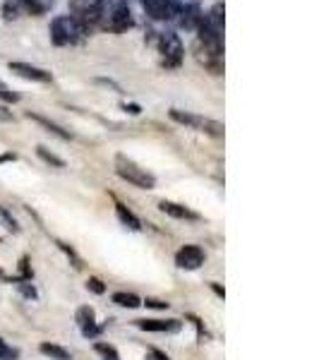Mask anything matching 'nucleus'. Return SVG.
Returning <instances> with one entry per match:
<instances>
[{
	"instance_id": "ddd939ff",
	"label": "nucleus",
	"mask_w": 319,
	"mask_h": 360,
	"mask_svg": "<svg viewBox=\"0 0 319 360\" xmlns=\"http://www.w3.org/2000/svg\"><path fill=\"white\" fill-rule=\"evenodd\" d=\"M159 209L173 219H188V221H197V219H200V214L193 212V209H188L185 205H176V202H168V200H161Z\"/></svg>"
},
{
	"instance_id": "0eeeda50",
	"label": "nucleus",
	"mask_w": 319,
	"mask_h": 360,
	"mask_svg": "<svg viewBox=\"0 0 319 360\" xmlns=\"http://www.w3.org/2000/svg\"><path fill=\"white\" fill-rule=\"evenodd\" d=\"M176 15L181 17V27L190 29V32L200 27V22L204 20V13H202L197 0H176Z\"/></svg>"
},
{
	"instance_id": "9b49d317",
	"label": "nucleus",
	"mask_w": 319,
	"mask_h": 360,
	"mask_svg": "<svg viewBox=\"0 0 319 360\" xmlns=\"http://www.w3.org/2000/svg\"><path fill=\"white\" fill-rule=\"evenodd\" d=\"M10 72L20 75L25 79H32V82H51V72L29 65V63H10Z\"/></svg>"
},
{
	"instance_id": "1a4fd4ad",
	"label": "nucleus",
	"mask_w": 319,
	"mask_h": 360,
	"mask_svg": "<svg viewBox=\"0 0 319 360\" xmlns=\"http://www.w3.org/2000/svg\"><path fill=\"white\" fill-rule=\"evenodd\" d=\"M142 8L156 22H166L176 17V0H142Z\"/></svg>"
},
{
	"instance_id": "4be33fe9",
	"label": "nucleus",
	"mask_w": 319,
	"mask_h": 360,
	"mask_svg": "<svg viewBox=\"0 0 319 360\" xmlns=\"http://www.w3.org/2000/svg\"><path fill=\"white\" fill-rule=\"evenodd\" d=\"M17 358H20V351L10 346L8 341L0 339V360H17Z\"/></svg>"
},
{
	"instance_id": "b1692460",
	"label": "nucleus",
	"mask_w": 319,
	"mask_h": 360,
	"mask_svg": "<svg viewBox=\"0 0 319 360\" xmlns=\"http://www.w3.org/2000/svg\"><path fill=\"white\" fill-rule=\"evenodd\" d=\"M0 219H3V221H5V226H8L10 231H20V226H17V221H15L13 217H10L8 212H5L3 207H0Z\"/></svg>"
},
{
	"instance_id": "dca6fc26",
	"label": "nucleus",
	"mask_w": 319,
	"mask_h": 360,
	"mask_svg": "<svg viewBox=\"0 0 319 360\" xmlns=\"http://www.w3.org/2000/svg\"><path fill=\"white\" fill-rule=\"evenodd\" d=\"M115 214H118V219H120V224L123 226H127V229H132V231H139L142 229V224H139V219L135 217V214L130 212V209H127L125 205H115Z\"/></svg>"
},
{
	"instance_id": "7ed1b4c3",
	"label": "nucleus",
	"mask_w": 319,
	"mask_h": 360,
	"mask_svg": "<svg viewBox=\"0 0 319 360\" xmlns=\"http://www.w3.org/2000/svg\"><path fill=\"white\" fill-rule=\"evenodd\" d=\"M115 173L139 190H154L156 188V178L152 176V173H149L147 168L137 166L135 161L127 159V156H123V154L115 156Z\"/></svg>"
},
{
	"instance_id": "f3484780",
	"label": "nucleus",
	"mask_w": 319,
	"mask_h": 360,
	"mask_svg": "<svg viewBox=\"0 0 319 360\" xmlns=\"http://www.w3.org/2000/svg\"><path fill=\"white\" fill-rule=\"evenodd\" d=\"M223 13H226L223 3H216L211 10H209V15H204V20L209 22V25L216 29V32H221V34H223V25H226V22H223Z\"/></svg>"
},
{
	"instance_id": "39448f33",
	"label": "nucleus",
	"mask_w": 319,
	"mask_h": 360,
	"mask_svg": "<svg viewBox=\"0 0 319 360\" xmlns=\"http://www.w3.org/2000/svg\"><path fill=\"white\" fill-rule=\"evenodd\" d=\"M168 115H171V120L193 127V130L207 132V135H214V137H223V125L216 123V120L202 118V115H195V113H183V111H178V108H171Z\"/></svg>"
},
{
	"instance_id": "bb28decb",
	"label": "nucleus",
	"mask_w": 319,
	"mask_h": 360,
	"mask_svg": "<svg viewBox=\"0 0 319 360\" xmlns=\"http://www.w3.org/2000/svg\"><path fill=\"white\" fill-rule=\"evenodd\" d=\"M149 360H171V358H168L164 351H159V348H152V351H149Z\"/></svg>"
},
{
	"instance_id": "a878e982",
	"label": "nucleus",
	"mask_w": 319,
	"mask_h": 360,
	"mask_svg": "<svg viewBox=\"0 0 319 360\" xmlns=\"http://www.w3.org/2000/svg\"><path fill=\"white\" fill-rule=\"evenodd\" d=\"M144 303H147V307H154V310H166L168 307L166 300H156V298H147Z\"/></svg>"
},
{
	"instance_id": "423d86ee",
	"label": "nucleus",
	"mask_w": 319,
	"mask_h": 360,
	"mask_svg": "<svg viewBox=\"0 0 319 360\" xmlns=\"http://www.w3.org/2000/svg\"><path fill=\"white\" fill-rule=\"evenodd\" d=\"M98 10H101V0H70V13H72L70 17L86 29L98 22Z\"/></svg>"
},
{
	"instance_id": "412c9836",
	"label": "nucleus",
	"mask_w": 319,
	"mask_h": 360,
	"mask_svg": "<svg viewBox=\"0 0 319 360\" xmlns=\"http://www.w3.org/2000/svg\"><path fill=\"white\" fill-rule=\"evenodd\" d=\"M94 351H96L103 360H120L118 351H115L113 346H108V344H96V346H94Z\"/></svg>"
},
{
	"instance_id": "6e6552de",
	"label": "nucleus",
	"mask_w": 319,
	"mask_h": 360,
	"mask_svg": "<svg viewBox=\"0 0 319 360\" xmlns=\"http://www.w3.org/2000/svg\"><path fill=\"white\" fill-rule=\"evenodd\" d=\"M176 264L181 269H188V271H195L204 264V250L197 248V245H185L176 252Z\"/></svg>"
},
{
	"instance_id": "6ab92c4d",
	"label": "nucleus",
	"mask_w": 319,
	"mask_h": 360,
	"mask_svg": "<svg viewBox=\"0 0 319 360\" xmlns=\"http://www.w3.org/2000/svg\"><path fill=\"white\" fill-rule=\"evenodd\" d=\"M113 303L120 305V307H130V310H135V307L142 305V300H139L135 293H113Z\"/></svg>"
},
{
	"instance_id": "cd10ccee",
	"label": "nucleus",
	"mask_w": 319,
	"mask_h": 360,
	"mask_svg": "<svg viewBox=\"0 0 319 360\" xmlns=\"http://www.w3.org/2000/svg\"><path fill=\"white\" fill-rule=\"evenodd\" d=\"M10 120H15L13 113H10L5 106H0V123H10Z\"/></svg>"
},
{
	"instance_id": "f8f14e48",
	"label": "nucleus",
	"mask_w": 319,
	"mask_h": 360,
	"mask_svg": "<svg viewBox=\"0 0 319 360\" xmlns=\"http://www.w3.org/2000/svg\"><path fill=\"white\" fill-rule=\"evenodd\" d=\"M137 327L144 332H181V319H137Z\"/></svg>"
},
{
	"instance_id": "f257e3e1",
	"label": "nucleus",
	"mask_w": 319,
	"mask_h": 360,
	"mask_svg": "<svg viewBox=\"0 0 319 360\" xmlns=\"http://www.w3.org/2000/svg\"><path fill=\"white\" fill-rule=\"evenodd\" d=\"M96 25H101L106 32H113V34H123L127 29L135 27V20H132L127 0H101Z\"/></svg>"
},
{
	"instance_id": "4468645a",
	"label": "nucleus",
	"mask_w": 319,
	"mask_h": 360,
	"mask_svg": "<svg viewBox=\"0 0 319 360\" xmlns=\"http://www.w3.org/2000/svg\"><path fill=\"white\" fill-rule=\"evenodd\" d=\"M53 5H56V0H20V8L27 10V13L34 17L46 15Z\"/></svg>"
},
{
	"instance_id": "f03ea898",
	"label": "nucleus",
	"mask_w": 319,
	"mask_h": 360,
	"mask_svg": "<svg viewBox=\"0 0 319 360\" xmlns=\"http://www.w3.org/2000/svg\"><path fill=\"white\" fill-rule=\"evenodd\" d=\"M84 37H86V27H82L70 15L56 17V20L51 22V41L56 46H74L82 41Z\"/></svg>"
},
{
	"instance_id": "5701e85b",
	"label": "nucleus",
	"mask_w": 319,
	"mask_h": 360,
	"mask_svg": "<svg viewBox=\"0 0 319 360\" xmlns=\"http://www.w3.org/2000/svg\"><path fill=\"white\" fill-rule=\"evenodd\" d=\"M37 152H39V156H41L44 161H48V164H53V166H58V168H63V166H65V161H63V159H58L56 154H51L46 147H39Z\"/></svg>"
},
{
	"instance_id": "20e7f679",
	"label": "nucleus",
	"mask_w": 319,
	"mask_h": 360,
	"mask_svg": "<svg viewBox=\"0 0 319 360\" xmlns=\"http://www.w3.org/2000/svg\"><path fill=\"white\" fill-rule=\"evenodd\" d=\"M159 53H161V65L166 70H176L181 68L183 58H185V49L183 41L178 39V34L173 32H164L159 37Z\"/></svg>"
},
{
	"instance_id": "a211bd4d",
	"label": "nucleus",
	"mask_w": 319,
	"mask_h": 360,
	"mask_svg": "<svg viewBox=\"0 0 319 360\" xmlns=\"http://www.w3.org/2000/svg\"><path fill=\"white\" fill-rule=\"evenodd\" d=\"M39 351H41L44 356L53 358V360H72L70 351H65V348L58 346V344H41V346H39Z\"/></svg>"
},
{
	"instance_id": "9d476101",
	"label": "nucleus",
	"mask_w": 319,
	"mask_h": 360,
	"mask_svg": "<svg viewBox=\"0 0 319 360\" xmlns=\"http://www.w3.org/2000/svg\"><path fill=\"white\" fill-rule=\"evenodd\" d=\"M74 322H77L79 332H82L86 339H94V336L101 334V327L96 324V315H94V307L84 305L77 310V315H74Z\"/></svg>"
},
{
	"instance_id": "2eb2a0df",
	"label": "nucleus",
	"mask_w": 319,
	"mask_h": 360,
	"mask_svg": "<svg viewBox=\"0 0 319 360\" xmlns=\"http://www.w3.org/2000/svg\"><path fill=\"white\" fill-rule=\"evenodd\" d=\"M27 118L29 120H34V123H39V125H44L48 132H53V135H58L60 139H72V135H70L67 130H63L60 125H56V123H51L48 118H44V115H39V113H27Z\"/></svg>"
},
{
	"instance_id": "393cba45",
	"label": "nucleus",
	"mask_w": 319,
	"mask_h": 360,
	"mask_svg": "<svg viewBox=\"0 0 319 360\" xmlns=\"http://www.w3.org/2000/svg\"><path fill=\"white\" fill-rule=\"evenodd\" d=\"M86 288H89V291H94V293H103V291H106V288H103V283L98 281V278H89V281H86Z\"/></svg>"
},
{
	"instance_id": "aec40b11",
	"label": "nucleus",
	"mask_w": 319,
	"mask_h": 360,
	"mask_svg": "<svg viewBox=\"0 0 319 360\" xmlns=\"http://www.w3.org/2000/svg\"><path fill=\"white\" fill-rule=\"evenodd\" d=\"M20 0H5L3 3V17H5V22H13L20 17Z\"/></svg>"
}]
</instances>
